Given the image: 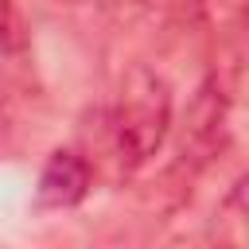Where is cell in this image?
Returning <instances> with one entry per match:
<instances>
[{
	"label": "cell",
	"instance_id": "cell-2",
	"mask_svg": "<svg viewBox=\"0 0 249 249\" xmlns=\"http://www.w3.org/2000/svg\"><path fill=\"white\" fill-rule=\"evenodd\" d=\"M226 144V89L218 86V78H206L187 109V124H183V163L202 167L206 160L218 156V148Z\"/></svg>",
	"mask_w": 249,
	"mask_h": 249
},
{
	"label": "cell",
	"instance_id": "cell-5",
	"mask_svg": "<svg viewBox=\"0 0 249 249\" xmlns=\"http://www.w3.org/2000/svg\"><path fill=\"white\" fill-rule=\"evenodd\" d=\"M23 47V23L12 0H0V51H19Z\"/></svg>",
	"mask_w": 249,
	"mask_h": 249
},
{
	"label": "cell",
	"instance_id": "cell-1",
	"mask_svg": "<svg viewBox=\"0 0 249 249\" xmlns=\"http://www.w3.org/2000/svg\"><path fill=\"white\" fill-rule=\"evenodd\" d=\"M171 128V86L148 66H132L121 78L117 101L109 109V144L124 171L144 167L167 140Z\"/></svg>",
	"mask_w": 249,
	"mask_h": 249
},
{
	"label": "cell",
	"instance_id": "cell-3",
	"mask_svg": "<svg viewBox=\"0 0 249 249\" xmlns=\"http://www.w3.org/2000/svg\"><path fill=\"white\" fill-rule=\"evenodd\" d=\"M86 195H89V163L70 148L51 152L39 175V202L51 210H66V206H78Z\"/></svg>",
	"mask_w": 249,
	"mask_h": 249
},
{
	"label": "cell",
	"instance_id": "cell-4",
	"mask_svg": "<svg viewBox=\"0 0 249 249\" xmlns=\"http://www.w3.org/2000/svg\"><path fill=\"white\" fill-rule=\"evenodd\" d=\"M210 241L249 249V171H245V175L226 191V198L218 202V210H214V218H210Z\"/></svg>",
	"mask_w": 249,
	"mask_h": 249
},
{
	"label": "cell",
	"instance_id": "cell-6",
	"mask_svg": "<svg viewBox=\"0 0 249 249\" xmlns=\"http://www.w3.org/2000/svg\"><path fill=\"white\" fill-rule=\"evenodd\" d=\"M237 35L249 51V0H237Z\"/></svg>",
	"mask_w": 249,
	"mask_h": 249
}]
</instances>
